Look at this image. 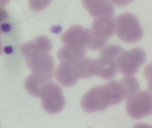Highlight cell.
Returning <instances> with one entry per match:
<instances>
[{
    "label": "cell",
    "instance_id": "cell-1",
    "mask_svg": "<svg viewBox=\"0 0 152 128\" xmlns=\"http://www.w3.org/2000/svg\"><path fill=\"white\" fill-rule=\"evenodd\" d=\"M125 50L117 44H110L100 52L99 57L94 59V76L110 80L118 73L117 60Z\"/></svg>",
    "mask_w": 152,
    "mask_h": 128
},
{
    "label": "cell",
    "instance_id": "cell-2",
    "mask_svg": "<svg viewBox=\"0 0 152 128\" xmlns=\"http://www.w3.org/2000/svg\"><path fill=\"white\" fill-rule=\"evenodd\" d=\"M55 77L60 84L65 87L73 86L80 79L89 78L86 58L61 61L57 68Z\"/></svg>",
    "mask_w": 152,
    "mask_h": 128
},
{
    "label": "cell",
    "instance_id": "cell-3",
    "mask_svg": "<svg viewBox=\"0 0 152 128\" xmlns=\"http://www.w3.org/2000/svg\"><path fill=\"white\" fill-rule=\"evenodd\" d=\"M115 21L117 36L123 41L133 43L143 37V29L138 19L134 14L122 13L118 15Z\"/></svg>",
    "mask_w": 152,
    "mask_h": 128
},
{
    "label": "cell",
    "instance_id": "cell-4",
    "mask_svg": "<svg viewBox=\"0 0 152 128\" xmlns=\"http://www.w3.org/2000/svg\"><path fill=\"white\" fill-rule=\"evenodd\" d=\"M50 52L35 51L23 55L32 73L51 81L55 69V60Z\"/></svg>",
    "mask_w": 152,
    "mask_h": 128
},
{
    "label": "cell",
    "instance_id": "cell-5",
    "mask_svg": "<svg viewBox=\"0 0 152 128\" xmlns=\"http://www.w3.org/2000/svg\"><path fill=\"white\" fill-rule=\"evenodd\" d=\"M91 41L88 47L89 49L97 51L107 44L108 38L115 32V21L112 18H99L93 21L91 26Z\"/></svg>",
    "mask_w": 152,
    "mask_h": 128
},
{
    "label": "cell",
    "instance_id": "cell-6",
    "mask_svg": "<svg viewBox=\"0 0 152 128\" xmlns=\"http://www.w3.org/2000/svg\"><path fill=\"white\" fill-rule=\"evenodd\" d=\"M130 117L139 120L152 114V94L147 90L138 91L128 97L125 104Z\"/></svg>",
    "mask_w": 152,
    "mask_h": 128
},
{
    "label": "cell",
    "instance_id": "cell-7",
    "mask_svg": "<svg viewBox=\"0 0 152 128\" xmlns=\"http://www.w3.org/2000/svg\"><path fill=\"white\" fill-rule=\"evenodd\" d=\"M81 105L83 110L88 113L101 112L111 106L104 85L91 89L82 98Z\"/></svg>",
    "mask_w": 152,
    "mask_h": 128
},
{
    "label": "cell",
    "instance_id": "cell-8",
    "mask_svg": "<svg viewBox=\"0 0 152 128\" xmlns=\"http://www.w3.org/2000/svg\"><path fill=\"white\" fill-rule=\"evenodd\" d=\"M146 58L145 52L141 48L136 47L128 51L125 50L117 60L119 71L124 75L132 76L137 73Z\"/></svg>",
    "mask_w": 152,
    "mask_h": 128
},
{
    "label": "cell",
    "instance_id": "cell-9",
    "mask_svg": "<svg viewBox=\"0 0 152 128\" xmlns=\"http://www.w3.org/2000/svg\"><path fill=\"white\" fill-rule=\"evenodd\" d=\"M91 31L88 28L75 25L61 35V40L66 46L75 50L86 53L91 41Z\"/></svg>",
    "mask_w": 152,
    "mask_h": 128
},
{
    "label": "cell",
    "instance_id": "cell-10",
    "mask_svg": "<svg viewBox=\"0 0 152 128\" xmlns=\"http://www.w3.org/2000/svg\"><path fill=\"white\" fill-rule=\"evenodd\" d=\"M40 98L42 108L50 114L59 113L65 105V98L62 89L55 83L50 82L44 87Z\"/></svg>",
    "mask_w": 152,
    "mask_h": 128
},
{
    "label": "cell",
    "instance_id": "cell-11",
    "mask_svg": "<svg viewBox=\"0 0 152 128\" xmlns=\"http://www.w3.org/2000/svg\"><path fill=\"white\" fill-rule=\"evenodd\" d=\"M83 7L94 18H112L115 9L109 0H81Z\"/></svg>",
    "mask_w": 152,
    "mask_h": 128
},
{
    "label": "cell",
    "instance_id": "cell-12",
    "mask_svg": "<svg viewBox=\"0 0 152 128\" xmlns=\"http://www.w3.org/2000/svg\"><path fill=\"white\" fill-rule=\"evenodd\" d=\"M52 44L49 38L45 36H41L22 45L21 52L23 55L35 51L50 52Z\"/></svg>",
    "mask_w": 152,
    "mask_h": 128
},
{
    "label": "cell",
    "instance_id": "cell-13",
    "mask_svg": "<svg viewBox=\"0 0 152 128\" xmlns=\"http://www.w3.org/2000/svg\"><path fill=\"white\" fill-rule=\"evenodd\" d=\"M50 82L44 78L32 73L26 79L25 87L29 94L40 98L43 89Z\"/></svg>",
    "mask_w": 152,
    "mask_h": 128
},
{
    "label": "cell",
    "instance_id": "cell-14",
    "mask_svg": "<svg viewBox=\"0 0 152 128\" xmlns=\"http://www.w3.org/2000/svg\"><path fill=\"white\" fill-rule=\"evenodd\" d=\"M86 54L65 45L59 49L57 53V57L61 61L74 60L84 57Z\"/></svg>",
    "mask_w": 152,
    "mask_h": 128
},
{
    "label": "cell",
    "instance_id": "cell-15",
    "mask_svg": "<svg viewBox=\"0 0 152 128\" xmlns=\"http://www.w3.org/2000/svg\"><path fill=\"white\" fill-rule=\"evenodd\" d=\"M52 0H29L30 8L35 11L39 12L43 10L50 4Z\"/></svg>",
    "mask_w": 152,
    "mask_h": 128
},
{
    "label": "cell",
    "instance_id": "cell-16",
    "mask_svg": "<svg viewBox=\"0 0 152 128\" xmlns=\"http://www.w3.org/2000/svg\"><path fill=\"white\" fill-rule=\"evenodd\" d=\"M9 16L7 12L5 9L0 7V35L4 30V26H7L6 22L8 19Z\"/></svg>",
    "mask_w": 152,
    "mask_h": 128
},
{
    "label": "cell",
    "instance_id": "cell-17",
    "mask_svg": "<svg viewBox=\"0 0 152 128\" xmlns=\"http://www.w3.org/2000/svg\"><path fill=\"white\" fill-rule=\"evenodd\" d=\"M134 0H110L114 5L117 7H124L129 5Z\"/></svg>",
    "mask_w": 152,
    "mask_h": 128
},
{
    "label": "cell",
    "instance_id": "cell-18",
    "mask_svg": "<svg viewBox=\"0 0 152 128\" xmlns=\"http://www.w3.org/2000/svg\"><path fill=\"white\" fill-rule=\"evenodd\" d=\"M10 1V0H0V7L2 8L6 6L7 5Z\"/></svg>",
    "mask_w": 152,
    "mask_h": 128
},
{
    "label": "cell",
    "instance_id": "cell-19",
    "mask_svg": "<svg viewBox=\"0 0 152 128\" xmlns=\"http://www.w3.org/2000/svg\"><path fill=\"white\" fill-rule=\"evenodd\" d=\"M3 53V49H2V44L1 39L0 38V56H1Z\"/></svg>",
    "mask_w": 152,
    "mask_h": 128
}]
</instances>
